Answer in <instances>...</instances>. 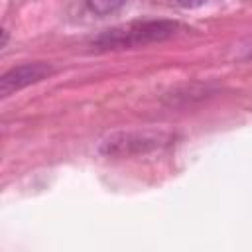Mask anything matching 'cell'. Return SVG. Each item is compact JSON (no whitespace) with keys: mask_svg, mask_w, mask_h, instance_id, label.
<instances>
[{"mask_svg":"<svg viewBox=\"0 0 252 252\" xmlns=\"http://www.w3.org/2000/svg\"><path fill=\"white\" fill-rule=\"evenodd\" d=\"M179 32V24L173 20H136L114 26L94 37L96 49H132L148 43H158L173 37Z\"/></svg>","mask_w":252,"mask_h":252,"instance_id":"6da1fadb","label":"cell"},{"mask_svg":"<svg viewBox=\"0 0 252 252\" xmlns=\"http://www.w3.org/2000/svg\"><path fill=\"white\" fill-rule=\"evenodd\" d=\"M171 134L163 130H120L104 136L98 152L106 158H132L146 156L171 144Z\"/></svg>","mask_w":252,"mask_h":252,"instance_id":"7a4b0ae2","label":"cell"},{"mask_svg":"<svg viewBox=\"0 0 252 252\" xmlns=\"http://www.w3.org/2000/svg\"><path fill=\"white\" fill-rule=\"evenodd\" d=\"M124 2H126V0H87L89 8H91L94 14H98V16H106V14L116 12Z\"/></svg>","mask_w":252,"mask_h":252,"instance_id":"277c9868","label":"cell"},{"mask_svg":"<svg viewBox=\"0 0 252 252\" xmlns=\"http://www.w3.org/2000/svg\"><path fill=\"white\" fill-rule=\"evenodd\" d=\"M177 4L183 8H197V6L205 4V0H177Z\"/></svg>","mask_w":252,"mask_h":252,"instance_id":"5b68a950","label":"cell"},{"mask_svg":"<svg viewBox=\"0 0 252 252\" xmlns=\"http://www.w3.org/2000/svg\"><path fill=\"white\" fill-rule=\"evenodd\" d=\"M51 73H53V67L43 61H33V63H24V65L12 67L0 79V94L10 96L12 93H18L30 85H35V83L47 79Z\"/></svg>","mask_w":252,"mask_h":252,"instance_id":"3957f363","label":"cell"}]
</instances>
